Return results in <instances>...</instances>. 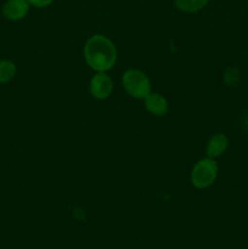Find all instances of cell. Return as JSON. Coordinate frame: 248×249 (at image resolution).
<instances>
[{"label": "cell", "mask_w": 248, "mask_h": 249, "mask_svg": "<svg viewBox=\"0 0 248 249\" xmlns=\"http://www.w3.org/2000/svg\"><path fill=\"white\" fill-rule=\"evenodd\" d=\"M87 65L95 72H107L117 62V49L113 41L102 34L90 36L84 46Z\"/></svg>", "instance_id": "1"}, {"label": "cell", "mask_w": 248, "mask_h": 249, "mask_svg": "<svg viewBox=\"0 0 248 249\" xmlns=\"http://www.w3.org/2000/svg\"><path fill=\"white\" fill-rule=\"evenodd\" d=\"M123 88L129 96L136 100H145L152 92V87L147 75L140 70L130 68L125 71L122 78Z\"/></svg>", "instance_id": "2"}, {"label": "cell", "mask_w": 248, "mask_h": 249, "mask_svg": "<svg viewBox=\"0 0 248 249\" xmlns=\"http://www.w3.org/2000/svg\"><path fill=\"white\" fill-rule=\"evenodd\" d=\"M218 177V164L214 158H203L194 165L191 172V182L196 189H207L212 186Z\"/></svg>", "instance_id": "3"}, {"label": "cell", "mask_w": 248, "mask_h": 249, "mask_svg": "<svg viewBox=\"0 0 248 249\" xmlns=\"http://www.w3.org/2000/svg\"><path fill=\"white\" fill-rule=\"evenodd\" d=\"M90 94L96 100H106L113 91V80L106 72H96L90 80Z\"/></svg>", "instance_id": "4"}, {"label": "cell", "mask_w": 248, "mask_h": 249, "mask_svg": "<svg viewBox=\"0 0 248 249\" xmlns=\"http://www.w3.org/2000/svg\"><path fill=\"white\" fill-rule=\"evenodd\" d=\"M29 11V2L27 0H7L2 7V15L9 21H19L24 18Z\"/></svg>", "instance_id": "5"}, {"label": "cell", "mask_w": 248, "mask_h": 249, "mask_svg": "<svg viewBox=\"0 0 248 249\" xmlns=\"http://www.w3.org/2000/svg\"><path fill=\"white\" fill-rule=\"evenodd\" d=\"M145 107L151 114L156 117H162L167 113L168 111V101L165 97H163L160 94L157 92H151L150 95L146 96Z\"/></svg>", "instance_id": "6"}, {"label": "cell", "mask_w": 248, "mask_h": 249, "mask_svg": "<svg viewBox=\"0 0 248 249\" xmlns=\"http://www.w3.org/2000/svg\"><path fill=\"white\" fill-rule=\"evenodd\" d=\"M229 146V140L224 134H215L209 139L207 143V157L209 158H218L223 155Z\"/></svg>", "instance_id": "7"}, {"label": "cell", "mask_w": 248, "mask_h": 249, "mask_svg": "<svg viewBox=\"0 0 248 249\" xmlns=\"http://www.w3.org/2000/svg\"><path fill=\"white\" fill-rule=\"evenodd\" d=\"M209 0H175V6L184 12H197L203 9Z\"/></svg>", "instance_id": "8"}, {"label": "cell", "mask_w": 248, "mask_h": 249, "mask_svg": "<svg viewBox=\"0 0 248 249\" xmlns=\"http://www.w3.org/2000/svg\"><path fill=\"white\" fill-rule=\"evenodd\" d=\"M17 73V67L12 61L0 60V84L9 83L15 78Z\"/></svg>", "instance_id": "9"}, {"label": "cell", "mask_w": 248, "mask_h": 249, "mask_svg": "<svg viewBox=\"0 0 248 249\" xmlns=\"http://www.w3.org/2000/svg\"><path fill=\"white\" fill-rule=\"evenodd\" d=\"M238 79H240V73H238L237 68H229L224 74V82L230 87L237 84Z\"/></svg>", "instance_id": "10"}, {"label": "cell", "mask_w": 248, "mask_h": 249, "mask_svg": "<svg viewBox=\"0 0 248 249\" xmlns=\"http://www.w3.org/2000/svg\"><path fill=\"white\" fill-rule=\"evenodd\" d=\"M27 1L29 2V5H33L35 7H45L53 4L55 0H27Z\"/></svg>", "instance_id": "11"}]
</instances>
